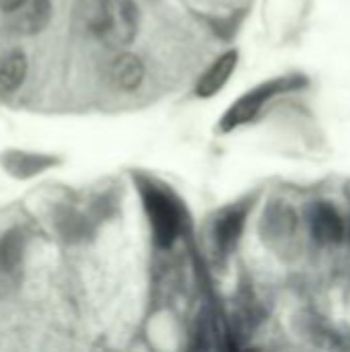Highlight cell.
I'll return each instance as SVG.
<instances>
[{
  "label": "cell",
  "mask_w": 350,
  "mask_h": 352,
  "mask_svg": "<svg viewBox=\"0 0 350 352\" xmlns=\"http://www.w3.org/2000/svg\"><path fill=\"white\" fill-rule=\"evenodd\" d=\"M25 0H0V8L6 12H12L14 8H19Z\"/></svg>",
  "instance_id": "cell-11"
},
{
  "label": "cell",
  "mask_w": 350,
  "mask_h": 352,
  "mask_svg": "<svg viewBox=\"0 0 350 352\" xmlns=\"http://www.w3.org/2000/svg\"><path fill=\"white\" fill-rule=\"evenodd\" d=\"M85 25L103 43L128 45L138 29V12L132 0H91L85 6Z\"/></svg>",
  "instance_id": "cell-1"
},
{
  "label": "cell",
  "mask_w": 350,
  "mask_h": 352,
  "mask_svg": "<svg viewBox=\"0 0 350 352\" xmlns=\"http://www.w3.org/2000/svg\"><path fill=\"white\" fill-rule=\"evenodd\" d=\"M23 254V237L17 231H8L0 239V272H10L19 266Z\"/></svg>",
  "instance_id": "cell-9"
},
{
  "label": "cell",
  "mask_w": 350,
  "mask_h": 352,
  "mask_svg": "<svg viewBox=\"0 0 350 352\" xmlns=\"http://www.w3.org/2000/svg\"><path fill=\"white\" fill-rule=\"evenodd\" d=\"M27 74V56L19 50L4 54L0 60V91L12 93L21 87Z\"/></svg>",
  "instance_id": "cell-8"
},
{
  "label": "cell",
  "mask_w": 350,
  "mask_h": 352,
  "mask_svg": "<svg viewBox=\"0 0 350 352\" xmlns=\"http://www.w3.org/2000/svg\"><path fill=\"white\" fill-rule=\"evenodd\" d=\"M237 64V52H227L225 56H221L206 72L204 76L200 78L198 87H196V93L200 97H210L215 93H219L223 89V85L229 80L233 68Z\"/></svg>",
  "instance_id": "cell-5"
},
{
  "label": "cell",
  "mask_w": 350,
  "mask_h": 352,
  "mask_svg": "<svg viewBox=\"0 0 350 352\" xmlns=\"http://www.w3.org/2000/svg\"><path fill=\"white\" fill-rule=\"evenodd\" d=\"M285 82H268V85H262V87H258L256 91H252V93H248L245 97H241L229 111H227V116L223 118V128L225 130H231V128H235V126H239V124H245V122H250L258 111H260V107L266 103V99L272 95V93H276V91H281L278 87H283Z\"/></svg>",
  "instance_id": "cell-3"
},
{
  "label": "cell",
  "mask_w": 350,
  "mask_h": 352,
  "mask_svg": "<svg viewBox=\"0 0 350 352\" xmlns=\"http://www.w3.org/2000/svg\"><path fill=\"white\" fill-rule=\"evenodd\" d=\"M50 10V0H25L10 14H14V27L21 33H37L47 25Z\"/></svg>",
  "instance_id": "cell-4"
},
{
  "label": "cell",
  "mask_w": 350,
  "mask_h": 352,
  "mask_svg": "<svg viewBox=\"0 0 350 352\" xmlns=\"http://www.w3.org/2000/svg\"><path fill=\"white\" fill-rule=\"evenodd\" d=\"M144 206H146V212L151 219L155 241L159 245H169L179 231L182 214H179L177 204L167 194H163L155 188H146L144 190Z\"/></svg>",
  "instance_id": "cell-2"
},
{
  "label": "cell",
  "mask_w": 350,
  "mask_h": 352,
  "mask_svg": "<svg viewBox=\"0 0 350 352\" xmlns=\"http://www.w3.org/2000/svg\"><path fill=\"white\" fill-rule=\"evenodd\" d=\"M239 225H241V217L239 214H229L227 219H221L219 223H217V237H219V241L221 243H231V241H235V237H237V233H239Z\"/></svg>",
  "instance_id": "cell-10"
},
{
  "label": "cell",
  "mask_w": 350,
  "mask_h": 352,
  "mask_svg": "<svg viewBox=\"0 0 350 352\" xmlns=\"http://www.w3.org/2000/svg\"><path fill=\"white\" fill-rule=\"evenodd\" d=\"M311 231L318 241L322 243H332L338 241L344 233L342 221L338 212L326 204H318L311 212Z\"/></svg>",
  "instance_id": "cell-7"
},
{
  "label": "cell",
  "mask_w": 350,
  "mask_h": 352,
  "mask_svg": "<svg viewBox=\"0 0 350 352\" xmlns=\"http://www.w3.org/2000/svg\"><path fill=\"white\" fill-rule=\"evenodd\" d=\"M142 74H144L142 62L134 54H120L109 66L111 82L124 91L136 89L142 80Z\"/></svg>",
  "instance_id": "cell-6"
}]
</instances>
